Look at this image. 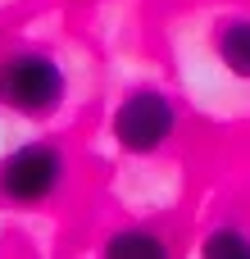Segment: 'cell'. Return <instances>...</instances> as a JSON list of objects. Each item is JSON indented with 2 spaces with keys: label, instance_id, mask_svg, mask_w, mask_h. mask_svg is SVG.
I'll use <instances>...</instances> for the list:
<instances>
[{
  "label": "cell",
  "instance_id": "cell-6",
  "mask_svg": "<svg viewBox=\"0 0 250 259\" xmlns=\"http://www.w3.org/2000/svg\"><path fill=\"white\" fill-rule=\"evenodd\" d=\"M200 259H250V232L237 223H214L200 237Z\"/></svg>",
  "mask_w": 250,
  "mask_h": 259
},
{
  "label": "cell",
  "instance_id": "cell-4",
  "mask_svg": "<svg viewBox=\"0 0 250 259\" xmlns=\"http://www.w3.org/2000/svg\"><path fill=\"white\" fill-rule=\"evenodd\" d=\"M210 50L219 59V68L237 82H250V14L219 18L210 32Z\"/></svg>",
  "mask_w": 250,
  "mask_h": 259
},
{
  "label": "cell",
  "instance_id": "cell-5",
  "mask_svg": "<svg viewBox=\"0 0 250 259\" xmlns=\"http://www.w3.org/2000/svg\"><path fill=\"white\" fill-rule=\"evenodd\" d=\"M100 259H173V246L150 223H123L100 241Z\"/></svg>",
  "mask_w": 250,
  "mask_h": 259
},
{
  "label": "cell",
  "instance_id": "cell-2",
  "mask_svg": "<svg viewBox=\"0 0 250 259\" xmlns=\"http://www.w3.org/2000/svg\"><path fill=\"white\" fill-rule=\"evenodd\" d=\"M178 123H182L178 100H173L164 87L141 82V87H128V91L118 96V105H114V114H109V137H114V146H118L123 155L150 159V155H159V150L178 137Z\"/></svg>",
  "mask_w": 250,
  "mask_h": 259
},
{
  "label": "cell",
  "instance_id": "cell-1",
  "mask_svg": "<svg viewBox=\"0 0 250 259\" xmlns=\"http://www.w3.org/2000/svg\"><path fill=\"white\" fill-rule=\"evenodd\" d=\"M68 100L64 64L41 46H18L0 55V109L27 123H46Z\"/></svg>",
  "mask_w": 250,
  "mask_h": 259
},
{
  "label": "cell",
  "instance_id": "cell-3",
  "mask_svg": "<svg viewBox=\"0 0 250 259\" xmlns=\"http://www.w3.org/2000/svg\"><path fill=\"white\" fill-rule=\"evenodd\" d=\"M64 182H68V155L46 137H32L0 159V200L14 209H36L55 200Z\"/></svg>",
  "mask_w": 250,
  "mask_h": 259
}]
</instances>
